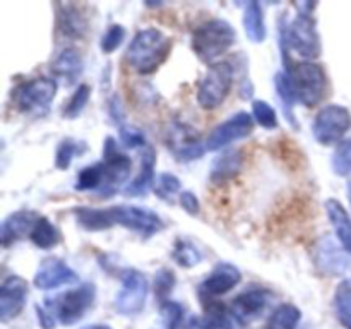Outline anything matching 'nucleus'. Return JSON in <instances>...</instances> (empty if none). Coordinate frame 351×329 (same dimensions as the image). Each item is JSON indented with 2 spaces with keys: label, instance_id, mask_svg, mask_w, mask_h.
<instances>
[{
  "label": "nucleus",
  "instance_id": "obj_1",
  "mask_svg": "<svg viewBox=\"0 0 351 329\" xmlns=\"http://www.w3.org/2000/svg\"><path fill=\"white\" fill-rule=\"evenodd\" d=\"M171 51L170 38L156 27L141 29L127 48L125 60L139 74H151L161 67Z\"/></svg>",
  "mask_w": 351,
  "mask_h": 329
},
{
  "label": "nucleus",
  "instance_id": "obj_2",
  "mask_svg": "<svg viewBox=\"0 0 351 329\" xmlns=\"http://www.w3.org/2000/svg\"><path fill=\"white\" fill-rule=\"evenodd\" d=\"M235 29L225 19H209L192 33V50L202 62H213L235 43Z\"/></svg>",
  "mask_w": 351,
  "mask_h": 329
},
{
  "label": "nucleus",
  "instance_id": "obj_3",
  "mask_svg": "<svg viewBox=\"0 0 351 329\" xmlns=\"http://www.w3.org/2000/svg\"><path fill=\"white\" fill-rule=\"evenodd\" d=\"M287 75L291 82L297 101L304 103L305 106H315L324 99L329 82L326 71L321 65L302 62V64L291 65Z\"/></svg>",
  "mask_w": 351,
  "mask_h": 329
},
{
  "label": "nucleus",
  "instance_id": "obj_4",
  "mask_svg": "<svg viewBox=\"0 0 351 329\" xmlns=\"http://www.w3.org/2000/svg\"><path fill=\"white\" fill-rule=\"evenodd\" d=\"M300 12L297 14L290 26H285L281 19V33L287 38V43L304 58H315L321 55V38H319L315 19L308 10L302 9L300 3H297Z\"/></svg>",
  "mask_w": 351,
  "mask_h": 329
},
{
  "label": "nucleus",
  "instance_id": "obj_5",
  "mask_svg": "<svg viewBox=\"0 0 351 329\" xmlns=\"http://www.w3.org/2000/svg\"><path fill=\"white\" fill-rule=\"evenodd\" d=\"M96 290L91 283L69 290L55 298H47V308L60 321V324L72 326L84 317L95 302Z\"/></svg>",
  "mask_w": 351,
  "mask_h": 329
},
{
  "label": "nucleus",
  "instance_id": "obj_6",
  "mask_svg": "<svg viewBox=\"0 0 351 329\" xmlns=\"http://www.w3.org/2000/svg\"><path fill=\"white\" fill-rule=\"evenodd\" d=\"M233 86V67L228 62H218L209 67L197 89V101L204 110H215L230 95Z\"/></svg>",
  "mask_w": 351,
  "mask_h": 329
},
{
  "label": "nucleus",
  "instance_id": "obj_7",
  "mask_svg": "<svg viewBox=\"0 0 351 329\" xmlns=\"http://www.w3.org/2000/svg\"><path fill=\"white\" fill-rule=\"evenodd\" d=\"M57 93L53 79L38 77L17 86L14 91V103L17 108L31 115H47Z\"/></svg>",
  "mask_w": 351,
  "mask_h": 329
},
{
  "label": "nucleus",
  "instance_id": "obj_8",
  "mask_svg": "<svg viewBox=\"0 0 351 329\" xmlns=\"http://www.w3.org/2000/svg\"><path fill=\"white\" fill-rule=\"evenodd\" d=\"M103 167H105V182L96 194L101 197H112L129 178L132 170V161L119 147L113 137H106L103 149Z\"/></svg>",
  "mask_w": 351,
  "mask_h": 329
},
{
  "label": "nucleus",
  "instance_id": "obj_9",
  "mask_svg": "<svg viewBox=\"0 0 351 329\" xmlns=\"http://www.w3.org/2000/svg\"><path fill=\"white\" fill-rule=\"evenodd\" d=\"M351 129V113L341 105H328L315 115L312 132L315 141L324 146L338 143Z\"/></svg>",
  "mask_w": 351,
  "mask_h": 329
},
{
  "label": "nucleus",
  "instance_id": "obj_10",
  "mask_svg": "<svg viewBox=\"0 0 351 329\" xmlns=\"http://www.w3.org/2000/svg\"><path fill=\"white\" fill-rule=\"evenodd\" d=\"M149 283L137 269H127L122 274V287L115 297V308L122 315H136L146 305Z\"/></svg>",
  "mask_w": 351,
  "mask_h": 329
},
{
  "label": "nucleus",
  "instance_id": "obj_11",
  "mask_svg": "<svg viewBox=\"0 0 351 329\" xmlns=\"http://www.w3.org/2000/svg\"><path fill=\"white\" fill-rule=\"evenodd\" d=\"M110 225H122L132 232L144 236H153L163 228L160 216L151 209L137 208V206H113L108 208Z\"/></svg>",
  "mask_w": 351,
  "mask_h": 329
},
{
  "label": "nucleus",
  "instance_id": "obj_12",
  "mask_svg": "<svg viewBox=\"0 0 351 329\" xmlns=\"http://www.w3.org/2000/svg\"><path fill=\"white\" fill-rule=\"evenodd\" d=\"M167 144L171 153L182 161L197 160L204 154V144L201 134L187 123H171L167 132Z\"/></svg>",
  "mask_w": 351,
  "mask_h": 329
},
{
  "label": "nucleus",
  "instance_id": "obj_13",
  "mask_svg": "<svg viewBox=\"0 0 351 329\" xmlns=\"http://www.w3.org/2000/svg\"><path fill=\"white\" fill-rule=\"evenodd\" d=\"M254 129V119L247 112H239L223 123H219L215 130L208 136L206 147L209 151H218L235 141L243 139L249 136Z\"/></svg>",
  "mask_w": 351,
  "mask_h": 329
},
{
  "label": "nucleus",
  "instance_id": "obj_14",
  "mask_svg": "<svg viewBox=\"0 0 351 329\" xmlns=\"http://www.w3.org/2000/svg\"><path fill=\"white\" fill-rule=\"evenodd\" d=\"M314 260L317 269L326 276H341L346 271H350L351 266L346 250L339 247L331 236H322L315 243Z\"/></svg>",
  "mask_w": 351,
  "mask_h": 329
},
{
  "label": "nucleus",
  "instance_id": "obj_15",
  "mask_svg": "<svg viewBox=\"0 0 351 329\" xmlns=\"http://www.w3.org/2000/svg\"><path fill=\"white\" fill-rule=\"evenodd\" d=\"M27 283L21 276L5 278L0 287V319L3 322L10 321L24 308L27 297Z\"/></svg>",
  "mask_w": 351,
  "mask_h": 329
},
{
  "label": "nucleus",
  "instance_id": "obj_16",
  "mask_svg": "<svg viewBox=\"0 0 351 329\" xmlns=\"http://www.w3.org/2000/svg\"><path fill=\"white\" fill-rule=\"evenodd\" d=\"M240 280H242V274H240L239 267L228 263L218 264L199 287L201 288L199 290L201 291V298L202 300H209V298L228 293L232 288H235L240 283Z\"/></svg>",
  "mask_w": 351,
  "mask_h": 329
},
{
  "label": "nucleus",
  "instance_id": "obj_17",
  "mask_svg": "<svg viewBox=\"0 0 351 329\" xmlns=\"http://www.w3.org/2000/svg\"><path fill=\"white\" fill-rule=\"evenodd\" d=\"M271 293L267 290H249L243 291L242 295L233 300L232 304V314L235 317V321H239L240 324H250L252 321L259 319L261 315L266 310L267 304H269Z\"/></svg>",
  "mask_w": 351,
  "mask_h": 329
},
{
  "label": "nucleus",
  "instance_id": "obj_18",
  "mask_svg": "<svg viewBox=\"0 0 351 329\" xmlns=\"http://www.w3.org/2000/svg\"><path fill=\"white\" fill-rule=\"evenodd\" d=\"M75 280H77V274L57 257L45 259L34 274V284L40 290H51V288H58L62 284L74 283Z\"/></svg>",
  "mask_w": 351,
  "mask_h": 329
},
{
  "label": "nucleus",
  "instance_id": "obj_19",
  "mask_svg": "<svg viewBox=\"0 0 351 329\" xmlns=\"http://www.w3.org/2000/svg\"><path fill=\"white\" fill-rule=\"evenodd\" d=\"M41 216H38L34 211H17L10 215L9 218L3 219L2 230H0V233H2V245L9 247L10 243L17 242L23 236L31 235V232H33Z\"/></svg>",
  "mask_w": 351,
  "mask_h": 329
},
{
  "label": "nucleus",
  "instance_id": "obj_20",
  "mask_svg": "<svg viewBox=\"0 0 351 329\" xmlns=\"http://www.w3.org/2000/svg\"><path fill=\"white\" fill-rule=\"evenodd\" d=\"M154 164H156V153L153 147H146L141 156V171L125 188L129 197H143L147 194L154 184Z\"/></svg>",
  "mask_w": 351,
  "mask_h": 329
},
{
  "label": "nucleus",
  "instance_id": "obj_21",
  "mask_svg": "<svg viewBox=\"0 0 351 329\" xmlns=\"http://www.w3.org/2000/svg\"><path fill=\"white\" fill-rule=\"evenodd\" d=\"M326 211H328L329 221H331L332 228H335L336 235H338L339 243L346 252L351 254V218L345 206L336 199H329L326 202Z\"/></svg>",
  "mask_w": 351,
  "mask_h": 329
},
{
  "label": "nucleus",
  "instance_id": "obj_22",
  "mask_svg": "<svg viewBox=\"0 0 351 329\" xmlns=\"http://www.w3.org/2000/svg\"><path fill=\"white\" fill-rule=\"evenodd\" d=\"M204 302V317L199 321V329H233L235 317L225 304L209 298Z\"/></svg>",
  "mask_w": 351,
  "mask_h": 329
},
{
  "label": "nucleus",
  "instance_id": "obj_23",
  "mask_svg": "<svg viewBox=\"0 0 351 329\" xmlns=\"http://www.w3.org/2000/svg\"><path fill=\"white\" fill-rule=\"evenodd\" d=\"M51 72L57 79L64 81L65 84H72L82 74V60L81 55L74 48H65L51 65Z\"/></svg>",
  "mask_w": 351,
  "mask_h": 329
},
{
  "label": "nucleus",
  "instance_id": "obj_24",
  "mask_svg": "<svg viewBox=\"0 0 351 329\" xmlns=\"http://www.w3.org/2000/svg\"><path fill=\"white\" fill-rule=\"evenodd\" d=\"M243 27L254 43H263L266 40V23L259 2H247L243 5Z\"/></svg>",
  "mask_w": 351,
  "mask_h": 329
},
{
  "label": "nucleus",
  "instance_id": "obj_25",
  "mask_svg": "<svg viewBox=\"0 0 351 329\" xmlns=\"http://www.w3.org/2000/svg\"><path fill=\"white\" fill-rule=\"evenodd\" d=\"M242 154L239 151H228V153L221 154L218 160L213 163L211 168V180L215 184H223L226 180H232L239 175L240 168H242Z\"/></svg>",
  "mask_w": 351,
  "mask_h": 329
},
{
  "label": "nucleus",
  "instance_id": "obj_26",
  "mask_svg": "<svg viewBox=\"0 0 351 329\" xmlns=\"http://www.w3.org/2000/svg\"><path fill=\"white\" fill-rule=\"evenodd\" d=\"M60 7L64 9L58 14V26H60L62 33L71 38L84 36L86 29H88V21L82 16L81 10H77V7L71 5V3H64Z\"/></svg>",
  "mask_w": 351,
  "mask_h": 329
},
{
  "label": "nucleus",
  "instance_id": "obj_27",
  "mask_svg": "<svg viewBox=\"0 0 351 329\" xmlns=\"http://www.w3.org/2000/svg\"><path fill=\"white\" fill-rule=\"evenodd\" d=\"M77 223L82 228L89 232H101V230L112 228L108 219V209H95V208H77L74 211Z\"/></svg>",
  "mask_w": 351,
  "mask_h": 329
},
{
  "label": "nucleus",
  "instance_id": "obj_28",
  "mask_svg": "<svg viewBox=\"0 0 351 329\" xmlns=\"http://www.w3.org/2000/svg\"><path fill=\"white\" fill-rule=\"evenodd\" d=\"M302 319V312L295 305L283 304L269 315L264 329H295Z\"/></svg>",
  "mask_w": 351,
  "mask_h": 329
},
{
  "label": "nucleus",
  "instance_id": "obj_29",
  "mask_svg": "<svg viewBox=\"0 0 351 329\" xmlns=\"http://www.w3.org/2000/svg\"><path fill=\"white\" fill-rule=\"evenodd\" d=\"M29 239L40 249H51V247H55L60 242V232L48 221V218L41 216L38 219L36 226L33 228V232H31Z\"/></svg>",
  "mask_w": 351,
  "mask_h": 329
},
{
  "label": "nucleus",
  "instance_id": "obj_30",
  "mask_svg": "<svg viewBox=\"0 0 351 329\" xmlns=\"http://www.w3.org/2000/svg\"><path fill=\"white\" fill-rule=\"evenodd\" d=\"M103 182H105V167H103V161H99V163H93L89 167H86L84 170L79 171L75 188L82 192H98L101 188Z\"/></svg>",
  "mask_w": 351,
  "mask_h": 329
},
{
  "label": "nucleus",
  "instance_id": "obj_31",
  "mask_svg": "<svg viewBox=\"0 0 351 329\" xmlns=\"http://www.w3.org/2000/svg\"><path fill=\"white\" fill-rule=\"evenodd\" d=\"M335 308L339 322L346 329H351V280H345L336 288Z\"/></svg>",
  "mask_w": 351,
  "mask_h": 329
},
{
  "label": "nucleus",
  "instance_id": "obj_32",
  "mask_svg": "<svg viewBox=\"0 0 351 329\" xmlns=\"http://www.w3.org/2000/svg\"><path fill=\"white\" fill-rule=\"evenodd\" d=\"M173 259L177 260V264H180L182 267H194L201 263L202 254L199 252V249L191 242V240L180 239L175 242Z\"/></svg>",
  "mask_w": 351,
  "mask_h": 329
},
{
  "label": "nucleus",
  "instance_id": "obj_33",
  "mask_svg": "<svg viewBox=\"0 0 351 329\" xmlns=\"http://www.w3.org/2000/svg\"><path fill=\"white\" fill-rule=\"evenodd\" d=\"M274 84H276V91L278 95H280L281 105H283L285 108V115H287V119L293 123V127H297V120H295L293 117V103L297 101V98H295L290 79H288L287 74L280 72V74L276 75V82H274Z\"/></svg>",
  "mask_w": 351,
  "mask_h": 329
},
{
  "label": "nucleus",
  "instance_id": "obj_34",
  "mask_svg": "<svg viewBox=\"0 0 351 329\" xmlns=\"http://www.w3.org/2000/svg\"><path fill=\"white\" fill-rule=\"evenodd\" d=\"M82 149H84V144L79 143V141H74V139L62 141V143L57 146V153H55V164H57V168H60V170H67V168L71 167L74 156L84 153Z\"/></svg>",
  "mask_w": 351,
  "mask_h": 329
},
{
  "label": "nucleus",
  "instance_id": "obj_35",
  "mask_svg": "<svg viewBox=\"0 0 351 329\" xmlns=\"http://www.w3.org/2000/svg\"><path fill=\"white\" fill-rule=\"evenodd\" d=\"M332 170L338 173L339 177H350L351 175V139L343 141L338 147H336L335 154H332Z\"/></svg>",
  "mask_w": 351,
  "mask_h": 329
},
{
  "label": "nucleus",
  "instance_id": "obj_36",
  "mask_svg": "<svg viewBox=\"0 0 351 329\" xmlns=\"http://www.w3.org/2000/svg\"><path fill=\"white\" fill-rule=\"evenodd\" d=\"M89 96H91V88H89L88 84L79 86L74 91V95H72V98L69 99L67 105H65L64 117H67V119H75V117L81 115L82 110L88 105Z\"/></svg>",
  "mask_w": 351,
  "mask_h": 329
},
{
  "label": "nucleus",
  "instance_id": "obj_37",
  "mask_svg": "<svg viewBox=\"0 0 351 329\" xmlns=\"http://www.w3.org/2000/svg\"><path fill=\"white\" fill-rule=\"evenodd\" d=\"M252 113L256 122L259 123L261 127H264V129H276L278 127L276 110H274L269 103L257 99V101L252 103Z\"/></svg>",
  "mask_w": 351,
  "mask_h": 329
},
{
  "label": "nucleus",
  "instance_id": "obj_38",
  "mask_svg": "<svg viewBox=\"0 0 351 329\" xmlns=\"http://www.w3.org/2000/svg\"><path fill=\"white\" fill-rule=\"evenodd\" d=\"M161 322H163V329H178L180 322L184 319V307L177 302L165 300L161 304Z\"/></svg>",
  "mask_w": 351,
  "mask_h": 329
},
{
  "label": "nucleus",
  "instance_id": "obj_39",
  "mask_svg": "<svg viewBox=\"0 0 351 329\" xmlns=\"http://www.w3.org/2000/svg\"><path fill=\"white\" fill-rule=\"evenodd\" d=\"M180 180H178L175 175L171 173H163L158 177L156 184H154V191H156V194L160 195L161 199H165V201H173L175 195H178V192H180Z\"/></svg>",
  "mask_w": 351,
  "mask_h": 329
},
{
  "label": "nucleus",
  "instance_id": "obj_40",
  "mask_svg": "<svg viewBox=\"0 0 351 329\" xmlns=\"http://www.w3.org/2000/svg\"><path fill=\"white\" fill-rule=\"evenodd\" d=\"M175 274L171 273L170 269H160L158 274L154 276V283H153V290L154 295H156L158 300H161V304L165 302V298L170 295V291L173 290L175 287Z\"/></svg>",
  "mask_w": 351,
  "mask_h": 329
},
{
  "label": "nucleus",
  "instance_id": "obj_41",
  "mask_svg": "<svg viewBox=\"0 0 351 329\" xmlns=\"http://www.w3.org/2000/svg\"><path fill=\"white\" fill-rule=\"evenodd\" d=\"M123 38H125V29H123V26H120V24H112V26H108V29H106V33L103 34L101 38V50L105 51V53H112V51H115L117 48L122 45Z\"/></svg>",
  "mask_w": 351,
  "mask_h": 329
},
{
  "label": "nucleus",
  "instance_id": "obj_42",
  "mask_svg": "<svg viewBox=\"0 0 351 329\" xmlns=\"http://www.w3.org/2000/svg\"><path fill=\"white\" fill-rule=\"evenodd\" d=\"M120 139H122V144L129 149H134V147H143L144 143H146V137L136 127H122L120 129Z\"/></svg>",
  "mask_w": 351,
  "mask_h": 329
},
{
  "label": "nucleus",
  "instance_id": "obj_43",
  "mask_svg": "<svg viewBox=\"0 0 351 329\" xmlns=\"http://www.w3.org/2000/svg\"><path fill=\"white\" fill-rule=\"evenodd\" d=\"M180 206L189 212V215H197L199 212V199L191 191H184L178 195Z\"/></svg>",
  "mask_w": 351,
  "mask_h": 329
},
{
  "label": "nucleus",
  "instance_id": "obj_44",
  "mask_svg": "<svg viewBox=\"0 0 351 329\" xmlns=\"http://www.w3.org/2000/svg\"><path fill=\"white\" fill-rule=\"evenodd\" d=\"M36 310H38V319H40V324L43 326V329H53L55 315L51 314L47 307L45 308L36 307Z\"/></svg>",
  "mask_w": 351,
  "mask_h": 329
},
{
  "label": "nucleus",
  "instance_id": "obj_45",
  "mask_svg": "<svg viewBox=\"0 0 351 329\" xmlns=\"http://www.w3.org/2000/svg\"><path fill=\"white\" fill-rule=\"evenodd\" d=\"M110 113H112V117L117 120V122L122 120L123 112H122V106H120V99L117 98V96H113L112 103H110Z\"/></svg>",
  "mask_w": 351,
  "mask_h": 329
},
{
  "label": "nucleus",
  "instance_id": "obj_46",
  "mask_svg": "<svg viewBox=\"0 0 351 329\" xmlns=\"http://www.w3.org/2000/svg\"><path fill=\"white\" fill-rule=\"evenodd\" d=\"M84 329H112L110 326H103V324H98V326H86Z\"/></svg>",
  "mask_w": 351,
  "mask_h": 329
},
{
  "label": "nucleus",
  "instance_id": "obj_47",
  "mask_svg": "<svg viewBox=\"0 0 351 329\" xmlns=\"http://www.w3.org/2000/svg\"><path fill=\"white\" fill-rule=\"evenodd\" d=\"M350 201H351V185H350Z\"/></svg>",
  "mask_w": 351,
  "mask_h": 329
}]
</instances>
